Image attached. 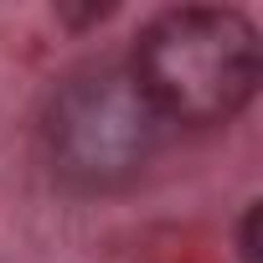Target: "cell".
<instances>
[{"instance_id":"cell-1","label":"cell","mask_w":263,"mask_h":263,"mask_svg":"<svg viewBox=\"0 0 263 263\" xmlns=\"http://www.w3.org/2000/svg\"><path fill=\"white\" fill-rule=\"evenodd\" d=\"M129 72L165 129H212L253 103L263 42L232 6H176L140 26Z\"/></svg>"},{"instance_id":"cell-2","label":"cell","mask_w":263,"mask_h":263,"mask_svg":"<svg viewBox=\"0 0 263 263\" xmlns=\"http://www.w3.org/2000/svg\"><path fill=\"white\" fill-rule=\"evenodd\" d=\"M165 124L140 93L129 62L72 67L42 114V150L57 181L78 191H119L160 150Z\"/></svg>"},{"instance_id":"cell-3","label":"cell","mask_w":263,"mask_h":263,"mask_svg":"<svg viewBox=\"0 0 263 263\" xmlns=\"http://www.w3.org/2000/svg\"><path fill=\"white\" fill-rule=\"evenodd\" d=\"M258 237H263V201H248L242 222H237V258L258 263Z\"/></svg>"},{"instance_id":"cell-4","label":"cell","mask_w":263,"mask_h":263,"mask_svg":"<svg viewBox=\"0 0 263 263\" xmlns=\"http://www.w3.org/2000/svg\"><path fill=\"white\" fill-rule=\"evenodd\" d=\"M57 16H62L67 26H98V21L114 16V6H57Z\"/></svg>"}]
</instances>
